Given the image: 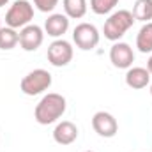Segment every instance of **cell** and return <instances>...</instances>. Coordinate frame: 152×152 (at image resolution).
<instances>
[{"mask_svg": "<svg viewBox=\"0 0 152 152\" xmlns=\"http://www.w3.org/2000/svg\"><path fill=\"white\" fill-rule=\"evenodd\" d=\"M66 112V97L60 94H46L41 101L37 103L34 117L41 126H48L57 122Z\"/></svg>", "mask_w": 152, "mask_h": 152, "instance_id": "6da1fadb", "label": "cell"}, {"mask_svg": "<svg viewBox=\"0 0 152 152\" xmlns=\"http://www.w3.org/2000/svg\"><path fill=\"white\" fill-rule=\"evenodd\" d=\"M134 21L136 20H134V16H133L131 11H126V9L117 11V12H113L104 21V28H103L104 37L108 39V41H118V39L133 27Z\"/></svg>", "mask_w": 152, "mask_h": 152, "instance_id": "7a4b0ae2", "label": "cell"}, {"mask_svg": "<svg viewBox=\"0 0 152 152\" xmlns=\"http://www.w3.org/2000/svg\"><path fill=\"white\" fill-rule=\"evenodd\" d=\"M32 18H34V7H32V4L28 0H16L9 7V11L5 14V23H7V27H11V28L16 30V28L27 27L32 21Z\"/></svg>", "mask_w": 152, "mask_h": 152, "instance_id": "3957f363", "label": "cell"}, {"mask_svg": "<svg viewBox=\"0 0 152 152\" xmlns=\"http://www.w3.org/2000/svg\"><path fill=\"white\" fill-rule=\"evenodd\" d=\"M50 85H51V75L46 69H34L21 80L20 88L25 96H37L48 90Z\"/></svg>", "mask_w": 152, "mask_h": 152, "instance_id": "277c9868", "label": "cell"}, {"mask_svg": "<svg viewBox=\"0 0 152 152\" xmlns=\"http://www.w3.org/2000/svg\"><path fill=\"white\" fill-rule=\"evenodd\" d=\"M48 62L55 67H64L73 60V46L64 39H57L48 46Z\"/></svg>", "mask_w": 152, "mask_h": 152, "instance_id": "5b68a950", "label": "cell"}, {"mask_svg": "<svg viewBox=\"0 0 152 152\" xmlns=\"http://www.w3.org/2000/svg\"><path fill=\"white\" fill-rule=\"evenodd\" d=\"M73 41L83 51L94 50L99 44V30L90 23H80L76 25L75 32H73Z\"/></svg>", "mask_w": 152, "mask_h": 152, "instance_id": "8992f818", "label": "cell"}, {"mask_svg": "<svg viewBox=\"0 0 152 152\" xmlns=\"http://www.w3.org/2000/svg\"><path fill=\"white\" fill-rule=\"evenodd\" d=\"M92 127L103 138H112L118 131V124H117L115 117L112 113H108V112L94 113V117H92Z\"/></svg>", "mask_w": 152, "mask_h": 152, "instance_id": "52a82bcc", "label": "cell"}, {"mask_svg": "<svg viewBox=\"0 0 152 152\" xmlns=\"http://www.w3.org/2000/svg\"><path fill=\"white\" fill-rule=\"evenodd\" d=\"M110 60L117 69H129L134 62L133 48L127 42H115L110 50Z\"/></svg>", "mask_w": 152, "mask_h": 152, "instance_id": "ba28073f", "label": "cell"}, {"mask_svg": "<svg viewBox=\"0 0 152 152\" xmlns=\"http://www.w3.org/2000/svg\"><path fill=\"white\" fill-rule=\"evenodd\" d=\"M44 41V32L37 25H27L20 32V46L25 51H36Z\"/></svg>", "mask_w": 152, "mask_h": 152, "instance_id": "9c48e42d", "label": "cell"}, {"mask_svg": "<svg viewBox=\"0 0 152 152\" xmlns=\"http://www.w3.org/2000/svg\"><path fill=\"white\" fill-rule=\"evenodd\" d=\"M78 138V127L69 120H62L60 124H57L55 131H53V140L58 145H71Z\"/></svg>", "mask_w": 152, "mask_h": 152, "instance_id": "30bf717a", "label": "cell"}, {"mask_svg": "<svg viewBox=\"0 0 152 152\" xmlns=\"http://www.w3.org/2000/svg\"><path fill=\"white\" fill-rule=\"evenodd\" d=\"M67 28H69V18L66 16V14H51V16H48V20H46V23H44V30H46V34L48 36H51V37H60V36H64L66 32H67Z\"/></svg>", "mask_w": 152, "mask_h": 152, "instance_id": "8fae6325", "label": "cell"}, {"mask_svg": "<svg viewBox=\"0 0 152 152\" xmlns=\"http://www.w3.org/2000/svg\"><path fill=\"white\" fill-rule=\"evenodd\" d=\"M149 81H151V73L145 67H129L126 73V85L134 90L145 88Z\"/></svg>", "mask_w": 152, "mask_h": 152, "instance_id": "7c38bea8", "label": "cell"}, {"mask_svg": "<svg viewBox=\"0 0 152 152\" xmlns=\"http://www.w3.org/2000/svg\"><path fill=\"white\" fill-rule=\"evenodd\" d=\"M62 5L67 18L80 20L87 14V0H62Z\"/></svg>", "mask_w": 152, "mask_h": 152, "instance_id": "4fadbf2b", "label": "cell"}, {"mask_svg": "<svg viewBox=\"0 0 152 152\" xmlns=\"http://www.w3.org/2000/svg\"><path fill=\"white\" fill-rule=\"evenodd\" d=\"M136 48L142 51V53H151L152 51V21L145 23L138 36H136Z\"/></svg>", "mask_w": 152, "mask_h": 152, "instance_id": "5bb4252c", "label": "cell"}, {"mask_svg": "<svg viewBox=\"0 0 152 152\" xmlns=\"http://www.w3.org/2000/svg\"><path fill=\"white\" fill-rule=\"evenodd\" d=\"M133 16L138 21L149 23L152 20V0H136L133 5Z\"/></svg>", "mask_w": 152, "mask_h": 152, "instance_id": "9a60e30c", "label": "cell"}, {"mask_svg": "<svg viewBox=\"0 0 152 152\" xmlns=\"http://www.w3.org/2000/svg\"><path fill=\"white\" fill-rule=\"evenodd\" d=\"M18 42H20V34L14 28L11 27L0 28V50H12Z\"/></svg>", "mask_w": 152, "mask_h": 152, "instance_id": "2e32d148", "label": "cell"}, {"mask_svg": "<svg viewBox=\"0 0 152 152\" xmlns=\"http://www.w3.org/2000/svg\"><path fill=\"white\" fill-rule=\"evenodd\" d=\"M117 4L118 0H90V9L96 14H108L110 11L115 9Z\"/></svg>", "mask_w": 152, "mask_h": 152, "instance_id": "e0dca14e", "label": "cell"}, {"mask_svg": "<svg viewBox=\"0 0 152 152\" xmlns=\"http://www.w3.org/2000/svg\"><path fill=\"white\" fill-rule=\"evenodd\" d=\"M34 5L41 12H51L58 5V0H34Z\"/></svg>", "mask_w": 152, "mask_h": 152, "instance_id": "ac0fdd59", "label": "cell"}, {"mask_svg": "<svg viewBox=\"0 0 152 152\" xmlns=\"http://www.w3.org/2000/svg\"><path fill=\"white\" fill-rule=\"evenodd\" d=\"M147 71H149V73L152 75V55H151V58L147 60Z\"/></svg>", "mask_w": 152, "mask_h": 152, "instance_id": "d6986e66", "label": "cell"}, {"mask_svg": "<svg viewBox=\"0 0 152 152\" xmlns=\"http://www.w3.org/2000/svg\"><path fill=\"white\" fill-rule=\"evenodd\" d=\"M9 4V0H0V7H4V5H7Z\"/></svg>", "mask_w": 152, "mask_h": 152, "instance_id": "ffe728a7", "label": "cell"}, {"mask_svg": "<svg viewBox=\"0 0 152 152\" xmlns=\"http://www.w3.org/2000/svg\"><path fill=\"white\" fill-rule=\"evenodd\" d=\"M151 96H152V83H151Z\"/></svg>", "mask_w": 152, "mask_h": 152, "instance_id": "44dd1931", "label": "cell"}, {"mask_svg": "<svg viewBox=\"0 0 152 152\" xmlns=\"http://www.w3.org/2000/svg\"><path fill=\"white\" fill-rule=\"evenodd\" d=\"M85 152H94V151H85Z\"/></svg>", "mask_w": 152, "mask_h": 152, "instance_id": "7402d4cb", "label": "cell"}, {"mask_svg": "<svg viewBox=\"0 0 152 152\" xmlns=\"http://www.w3.org/2000/svg\"><path fill=\"white\" fill-rule=\"evenodd\" d=\"M0 28H2V27H0Z\"/></svg>", "mask_w": 152, "mask_h": 152, "instance_id": "603a6c76", "label": "cell"}]
</instances>
